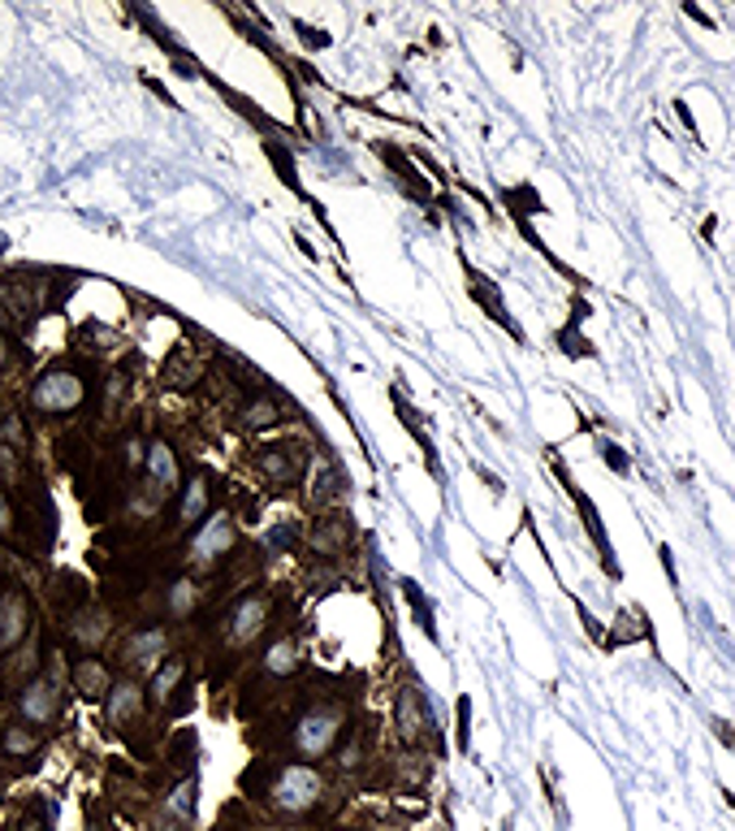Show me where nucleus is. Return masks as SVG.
<instances>
[{
    "instance_id": "33",
    "label": "nucleus",
    "mask_w": 735,
    "mask_h": 831,
    "mask_svg": "<svg viewBox=\"0 0 735 831\" xmlns=\"http://www.w3.org/2000/svg\"><path fill=\"white\" fill-rule=\"evenodd\" d=\"M22 831H49V828H44V823H27Z\"/></svg>"
},
{
    "instance_id": "29",
    "label": "nucleus",
    "mask_w": 735,
    "mask_h": 831,
    "mask_svg": "<svg viewBox=\"0 0 735 831\" xmlns=\"http://www.w3.org/2000/svg\"><path fill=\"white\" fill-rule=\"evenodd\" d=\"M468 715H472V702L459 697V749H463V754L472 749V740H468Z\"/></svg>"
},
{
    "instance_id": "21",
    "label": "nucleus",
    "mask_w": 735,
    "mask_h": 831,
    "mask_svg": "<svg viewBox=\"0 0 735 831\" xmlns=\"http://www.w3.org/2000/svg\"><path fill=\"white\" fill-rule=\"evenodd\" d=\"M196 801H199V779L187 776L169 797H165V814L178 819V823H191V819H196Z\"/></svg>"
},
{
    "instance_id": "16",
    "label": "nucleus",
    "mask_w": 735,
    "mask_h": 831,
    "mask_svg": "<svg viewBox=\"0 0 735 831\" xmlns=\"http://www.w3.org/2000/svg\"><path fill=\"white\" fill-rule=\"evenodd\" d=\"M463 277H468V295L481 304V308L490 312V320H497V325H506L515 338H519V329H515V320L506 316V304H502V291L493 286L490 277L481 273V269H472V264H463Z\"/></svg>"
},
{
    "instance_id": "3",
    "label": "nucleus",
    "mask_w": 735,
    "mask_h": 831,
    "mask_svg": "<svg viewBox=\"0 0 735 831\" xmlns=\"http://www.w3.org/2000/svg\"><path fill=\"white\" fill-rule=\"evenodd\" d=\"M31 403H35V412H49V416L78 412V408L87 403V381H83V372L56 364L49 372H40V381L31 386Z\"/></svg>"
},
{
    "instance_id": "26",
    "label": "nucleus",
    "mask_w": 735,
    "mask_h": 831,
    "mask_svg": "<svg viewBox=\"0 0 735 831\" xmlns=\"http://www.w3.org/2000/svg\"><path fill=\"white\" fill-rule=\"evenodd\" d=\"M273 420H277V408H273L269 399H255V403H246V408H243V424H251V429L273 424Z\"/></svg>"
},
{
    "instance_id": "8",
    "label": "nucleus",
    "mask_w": 735,
    "mask_h": 831,
    "mask_svg": "<svg viewBox=\"0 0 735 831\" xmlns=\"http://www.w3.org/2000/svg\"><path fill=\"white\" fill-rule=\"evenodd\" d=\"M18 715L31 727H49L61 719V684H56V672L35 675L31 684H22V693H18Z\"/></svg>"
},
{
    "instance_id": "17",
    "label": "nucleus",
    "mask_w": 735,
    "mask_h": 831,
    "mask_svg": "<svg viewBox=\"0 0 735 831\" xmlns=\"http://www.w3.org/2000/svg\"><path fill=\"white\" fill-rule=\"evenodd\" d=\"M70 680H74V693H78V697H87V702H92V697H99V702H104V697H108V688H113V675H108V667L99 663L96 654H83V659L74 663Z\"/></svg>"
},
{
    "instance_id": "13",
    "label": "nucleus",
    "mask_w": 735,
    "mask_h": 831,
    "mask_svg": "<svg viewBox=\"0 0 735 831\" xmlns=\"http://www.w3.org/2000/svg\"><path fill=\"white\" fill-rule=\"evenodd\" d=\"M350 516L346 512H329V516L316 519V528H312V537H307V546H312V555H343L346 546H350Z\"/></svg>"
},
{
    "instance_id": "28",
    "label": "nucleus",
    "mask_w": 735,
    "mask_h": 831,
    "mask_svg": "<svg viewBox=\"0 0 735 831\" xmlns=\"http://www.w3.org/2000/svg\"><path fill=\"white\" fill-rule=\"evenodd\" d=\"M122 460H126V467H139L147 460V446L139 442V438H126V446H122Z\"/></svg>"
},
{
    "instance_id": "31",
    "label": "nucleus",
    "mask_w": 735,
    "mask_h": 831,
    "mask_svg": "<svg viewBox=\"0 0 735 831\" xmlns=\"http://www.w3.org/2000/svg\"><path fill=\"white\" fill-rule=\"evenodd\" d=\"M601 460L615 467V472H628V460L619 455V446H606V451H601Z\"/></svg>"
},
{
    "instance_id": "1",
    "label": "nucleus",
    "mask_w": 735,
    "mask_h": 831,
    "mask_svg": "<svg viewBox=\"0 0 735 831\" xmlns=\"http://www.w3.org/2000/svg\"><path fill=\"white\" fill-rule=\"evenodd\" d=\"M350 727V711L346 702H312L307 711H298V719L291 724V754L303 762L329 758L346 740Z\"/></svg>"
},
{
    "instance_id": "2",
    "label": "nucleus",
    "mask_w": 735,
    "mask_h": 831,
    "mask_svg": "<svg viewBox=\"0 0 735 831\" xmlns=\"http://www.w3.org/2000/svg\"><path fill=\"white\" fill-rule=\"evenodd\" d=\"M264 801H269V810L286 814V819H307L325 806V776L312 762H286L273 771Z\"/></svg>"
},
{
    "instance_id": "12",
    "label": "nucleus",
    "mask_w": 735,
    "mask_h": 831,
    "mask_svg": "<svg viewBox=\"0 0 735 831\" xmlns=\"http://www.w3.org/2000/svg\"><path fill=\"white\" fill-rule=\"evenodd\" d=\"M165 650H169V632H165L160 623L139 628V632H130V637L122 641V667H147V663H156Z\"/></svg>"
},
{
    "instance_id": "30",
    "label": "nucleus",
    "mask_w": 735,
    "mask_h": 831,
    "mask_svg": "<svg viewBox=\"0 0 735 831\" xmlns=\"http://www.w3.org/2000/svg\"><path fill=\"white\" fill-rule=\"evenodd\" d=\"M9 533H13V507H9V498L0 490V537H9Z\"/></svg>"
},
{
    "instance_id": "24",
    "label": "nucleus",
    "mask_w": 735,
    "mask_h": 831,
    "mask_svg": "<svg viewBox=\"0 0 735 831\" xmlns=\"http://www.w3.org/2000/svg\"><path fill=\"white\" fill-rule=\"evenodd\" d=\"M390 399H393V412H398V420H402V424L411 429V438L420 442V451L429 455V467H433V442H429V433H424V424L416 420V412H411V403H407V399H402L398 390H390Z\"/></svg>"
},
{
    "instance_id": "34",
    "label": "nucleus",
    "mask_w": 735,
    "mask_h": 831,
    "mask_svg": "<svg viewBox=\"0 0 735 831\" xmlns=\"http://www.w3.org/2000/svg\"><path fill=\"white\" fill-rule=\"evenodd\" d=\"M0 602H4V580H0Z\"/></svg>"
},
{
    "instance_id": "5",
    "label": "nucleus",
    "mask_w": 735,
    "mask_h": 831,
    "mask_svg": "<svg viewBox=\"0 0 735 831\" xmlns=\"http://www.w3.org/2000/svg\"><path fill=\"white\" fill-rule=\"evenodd\" d=\"M269 620H273V593H243L234 607H230V616H225V628H221V641L230 645V650H239V645H246V641H255L264 628H269Z\"/></svg>"
},
{
    "instance_id": "7",
    "label": "nucleus",
    "mask_w": 735,
    "mask_h": 831,
    "mask_svg": "<svg viewBox=\"0 0 735 831\" xmlns=\"http://www.w3.org/2000/svg\"><path fill=\"white\" fill-rule=\"evenodd\" d=\"M144 481H147V503H165L174 490H182V464L174 455L169 442H147V460H144Z\"/></svg>"
},
{
    "instance_id": "25",
    "label": "nucleus",
    "mask_w": 735,
    "mask_h": 831,
    "mask_svg": "<svg viewBox=\"0 0 735 831\" xmlns=\"http://www.w3.org/2000/svg\"><path fill=\"white\" fill-rule=\"evenodd\" d=\"M402 593H407V602H411V611H416V620H420V628H424V637H433V641H438V628H433V611H429V598L420 593V585H416V580H402Z\"/></svg>"
},
{
    "instance_id": "11",
    "label": "nucleus",
    "mask_w": 735,
    "mask_h": 831,
    "mask_svg": "<svg viewBox=\"0 0 735 831\" xmlns=\"http://www.w3.org/2000/svg\"><path fill=\"white\" fill-rule=\"evenodd\" d=\"M31 632V598L9 589L4 602H0V654H9L13 645H22Z\"/></svg>"
},
{
    "instance_id": "6",
    "label": "nucleus",
    "mask_w": 735,
    "mask_h": 831,
    "mask_svg": "<svg viewBox=\"0 0 735 831\" xmlns=\"http://www.w3.org/2000/svg\"><path fill=\"white\" fill-rule=\"evenodd\" d=\"M393 724H398V740H402L407 749H416V745L429 740L433 715H429V697H424L416 684H407V688L393 693Z\"/></svg>"
},
{
    "instance_id": "10",
    "label": "nucleus",
    "mask_w": 735,
    "mask_h": 831,
    "mask_svg": "<svg viewBox=\"0 0 735 831\" xmlns=\"http://www.w3.org/2000/svg\"><path fill=\"white\" fill-rule=\"evenodd\" d=\"M108 632H113V620H108V611H99V607H83V611H74L70 623H65V637H70V645L78 650V659H83V654H96L99 645L108 641Z\"/></svg>"
},
{
    "instance_id": "27",
    "label": "nucleus",
    "mask_w": 735,
    "mask_h": 831,
    "mask_svg": "<svg viewBox=\"0 0 735 831\" xmlns=\"http://www.w3.org/2000/svg\"><path fill=\"white\" fill-rule=\"evenodd\" d=\"M18 472H22L18 446H4V442H0V476H4V481H18Z\"/></svg>"
},
{
    "instance_id": "23",
    "label": "nucleus",
    "mask_w": 735,
    "mask_h": 831,
    "mask_svg": "<svg viewBox=\"0 0 735 831\" xmlns=\"http://www.w3.org/2000/svg\"><path fill=\"white\" fill-rule=\"evenodd\" d=\"M196 598H199L196 580H187V576H178V580L169 585V616H174V620H182V616H191V611H196Z\"/></svg>"
},
{
    "instance_id": "15",
    "label": "nucleus",
    "mask_w": 735,
    "mask_h": 831,
    "mask_svg": "<svg viewBox=\"0 0 735 831\" xmlns=\"http://www.w3.org/2000/svg\"><path fill=\"white\" fill-rule=\"evenodd\" d=\"M260 672L273 675V680H291V675L303 672V641L298 637H277L264 659H260Z\"/></svg>"
},
{
    "instance_id": "14",
    "label": "nucleus",
    "mask_w": 735,
    "mask_h": 831,
    "mask_svg": "<svg viewBox=\"0 0 735 831\" xmlns=\"http://www.w3.org/2000/svg\"><path fill=\"white\" fill-rule=\"evenodd\" d=\"M182 684H187V659H182V654H169V659L151 672V680H147V697H151V706H156V711L169 706V702L178 697Z\"/></svg>"
},
{
    "instance_id": "9",
    "label": "nucleus",
    "mask_w": 735,
    "mask_h": 831,
    "mask_svg": "<svg viewBox=\"0 0 735 831\" xmlns=\"http://www.w3.org/2000/svg\"><path fill=\"white\" fill-rule=\"evenodd\" d=\"M144 688H139V680H113V688H108V697H104V724H108V732H126V727L139 724V715H144Z\"/></svg>"
},
{
    "instance_id": "18",
    "label": "nucleus",
    "mask_w": 735,
    "mask_h": 831,
    "mask_svg": "<svg viewBox=\"0 0 735 831\" xmlns=\"http://www.w3.org/2000/svg\"><path fill=\"white\" fill-rule=\"evenodd\" d=\"M208 512H212V485H208V476L199 472V476H191V481L182 485V503H178V524H182V528H191L196 519H208Z\"/></svg>"
},
{
    "instance_id": "19",
    "label": "nucleus",
    "mask_w": 735,
    "mask_h": 831,
    "mask_svg": "<svg viewBox=\"0 0 735 831\" xmlns=\"http://www.w3.org/2000/svg\"><path fill=\"white\" fill-rule=\"evenodd\" d=\"M576 503H580V512H585V528L588 537H592V546H597V555H601V568L610 571V576H619V564H615V550H610V541H606V528H601V516H597V507L588 503V494H580V490H567Z\"/></svg>"
},
{
    "instance_id": "20",
    "label": "nucleus",
    "mask_w": 735,
    "mask_h": 831,
    "mask_svg": "<svg viewBox=\"0 0 735 831\" xmlns=\"http://www.w3.org/2000/svg\"><path fill=\"white\" fill-rule=\"evenodd\" d=\"M0 754L4 758H31V754H40V732L22 724L0 727Z\"/></svg>"
},
{
    "instance_id": "22",
    "label": "nucleus",
    "mask_w": 735,
    "mask_h": 831,
    "mask_svg": "<svg viewBox=\"0 0 735 831\" xmlns=\"http://www.w3.org/2000/svg\"><path fill=\"white\" fill-rule=\"evenodd\" d=\"M260 467H264V476L277 481V485H286V481L298 476V460L291 455V446H273V451H264Z\"/></svg>"
},
{
    "instance_id": "4",
    "label": "nucleus",
    "mask_w": 735,
    "mask_h": 831,
    "mask_svg": "<svg viewBox=\"0 0 735 831\" xmlns=\"http://www.w3.org/2000/svg\"><path fill=\"white\" fill-rule=\"evenodd\" d=\"M234 541H239L234 516H230V512H217V516H208L196 528V537H191V546H187V564H191V568H217L221 559H230Z\"/></svg>"
},
{
    "instance_id": "32",
    "label": "nucleus",
    "mask_w": 735,
    "mask_h": 831,
    "mask_svg": "<svg viewBox=\"0 0 735 831\" xmlns=\"http://www.w3.org/2000/svg\"><path fill=\"white\" fill-rule=\"evenodd\" d=\"M9 360H13V343H9L4 334H0V372L9 368Z\"/></svg>"
}]
</instances>
